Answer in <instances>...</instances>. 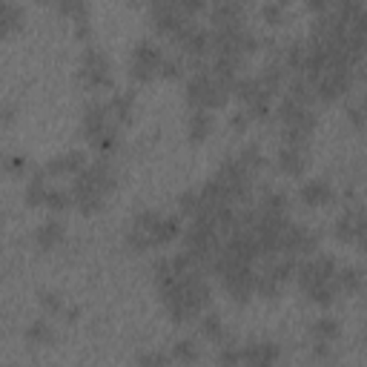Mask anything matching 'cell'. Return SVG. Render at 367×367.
I'll list each match as a JSON object with an SVG mask.
<instances>
[{
	"instance_id": "1",
	"label": "cell",
	"mask_w": 367,
	"mask_h": 367,
	"mask_svg": "<svg viewBox=\"0 0 367 367\" xmlns=\"http://www.w3.org/2000/svg\"><path fill=\"white\" fill-rule=\"evenodd\" d=\"M115 187H118V181H115L112 166L107 161H92L81 173L72 175V187H69L72 207H78V212H84V215L101 212L109 192H115Z\"/></svg>"
},
{
	"instance_id": "2",
	"label": "cell",
	"mask_w": 367,
	"mask_h": 367,
	"mask_svg": "<svg viewBox=\"0 0 367 367\" xmlns=\"http://www.w3.org/2000/svg\"><path fill=\"white\" fill-rule=\"evenodd\" d=\"M230 95H233V86L221 78H215L210 66L192 72V78L187 81V104L192 109H210V112L221 109V107H227Z\"/></svg>"
},
{
	"instance_id": "3",
	"label": "cell",
	"mask_w": 367,
	"mask_h": 367,
	"mask_svg": "<svg viewBox=\"0 0 367 367\" xmlns=\"http://www.w3.org/2000/svg\"><path fill=\"white\" fill-rule=\"evenodd\" d=\"M78 78H81V84H84L89 92H107V89H112L109 58H107L97 46H86V49H84Z\"/></svg>"
},
{
	"instance_id": "4",
	"label": "cell",
	"mask_w": 367,
	"mask_h": 367,
	"mask_svg": "<svg viewBox=\"0 0 367 367\" xmlns=\"http://www.w3.org/2000/svg\"><path fill=\"white\" fill-rule=\"evenodd\" d=\"M212 178H215L218 187H221V192L227 195L230 204H238L244 195L250 192V181H253V175L241 166L238 158H224L221 166H218V173Z\"/></svg>"
},
{
	"instance_id": "5",
	"label": "cell",
	"mask_w": 367,
	"mask_h": 367,
	"mask_svg": "<svg viewBox=\"0 0 367 367\" xmlns=\"http://www.w3.org/2000/svg\"><path fill=\"white\" fill-rule=\"evenodd\" d=\"M164 61V52L155 40H141L132 49V58H130V75L138 84H150L158 78V66Z\"/></svg>"
},
{
	"instance_id": "6",
	"label": "cell",
	"mask_w": 367,
	"mask_h": 367,
	"mask_svg": "<svg viewBox=\"0 0 367 367\" xmlns=\"http://www.w3.org/2000/svg\"><path fill=\"white\" fill-rule=\"evenodd\" d=\"M336 270H338V261L333 256H304V261L296 264V281L304 290L315 287V284H325V281H333L336 279Z\"/></svg>"
},
{
	"instance_id": "7",
	"label": "cell",
	"mask_w": 367,
	"mask_h": 367,
	"mask_svg": "<svg viewBox=\"0 0 367 367\" xmlns=\"http://www.w3.org/2000/svg\"><path fill=\"white\" fill-rule=\"evenodd\" d=\"M158 215L161 212H155V210H143V212H138L130 221V227H127V247L132 253L155 250L153 247V224L158 221Z\"/></svg>"
},
{
	"instance_id": "8",
	"label": "cell",
	"mask_w": 367,
	"mask_h": 367,
	"mask_svg": "<svg viewBox=\"0 0 367 367\" xmlns=\"http://www.w3.org/2000/svg\"><path fill=\"white\" fill-rule=\"evenodd\" d=\"M112 127H118V124H112V118H109V112H107V104H89V107L84 109L81 135H84L89 143H95L97 138H101L104 132H109ZM118 130H120V127H118Z\"/></svg>"
},
{
	"instance_id": "9",
	"label": "cell",
	"mask_w": 367,
	"mask_h": 367,
	"mask_svg": "<svg viewBox=\"0 0 367 367\" xmlns=\"http://www.w3.org/2000/svg\"><path fill=\"white\" fill-rule=\"evenodd\" d=\"M336 238L345 244H359L364 241V210L361 204H353L350 210H345V215H338L336 221Z\"/></svg>"
},
{
	"instance_id": "10",
	"label": "cell",
	"mask_w": 367,
	"mask_h": 367,
	"mask_svg": "<svg viewBox=\"0 0 367 367\" xmlns=\"http://www.w3.org/2000/svg\"><path fill=\"white\" fill-rule=\"evenodd\" d=\"M86 164H89L86 153H81V150H69V153L52 158L43 169H46V175H49V178H66V175L81 173V169H84Z\"/></svg>"
},
{
	"instance_id": "11",
	"label": "cell",
	"mask_w": 367,
	"mask_h": 367,
	"mask_svg": "<svg viewBox=\"0 0 367 367\" xmlns=\"http://www.w3.org/2000/svg\"><path fill=\"white\" fill-rule=\"evenodd\" d=\"M276 164L284 175L299 178L307 166V146H296V143H281V150L276 155Z\"/></svg>"
},
{
	"instance_id": "12",
	"label": "cell",
	"mask_w": 367,
	"mask_h": 367,
	"mask_svg": "<svg viewBox=\"0 0 367 367\" xmlns=\"http://www.w3.org/2000/svg\"><path fill=\"white\" fill-rule=\"evenodd\" d=\"M279 359H281V350L273 341H250V345L241 348V364L267 367V364H276Z\"/></svg>"
},
{
	"instance_id": "13",
	"label": "cell",
	"mask_w": 367,
	"mask_h": 367,
	"mask_svg": "<svg viewBox=\"0 0 367 367\" xmlns=\"http://www.w3.org/2000/svg\"><path fill=\"white\" fill-rule=\"evenodd\" d=\"M212 29H224V26H244V6L241 0H218L212 6Z\"/></svg>"
},
{
	"instance_id": "14",
	"label": "cell",
	"mask_w": 367,
	"mask_h": 367,
	"mask_svg": "<svg viewBox=\"0 0 367 367\" xmlns=\"http://www.w3.org/2000/svg\"><path fill=\"white\" fill-rule=\"evenodd\" d=\"M299 198H302L304 207H327V204L336 198V192H333V184H330V181L313 178V181H307V184L299 189Z\"/></svg>"
},
{
	"instance_id": "15",
	"label": "cell",
	"mask_w": 367,
	"mask_h": 367,
	"mask_svg": "<svg viewBox=\"0 0 367 367\" xmlns=\"http://www.w3.org/2000/svg\"><path fill=\"white\" fill-rule=\"evenodd\" d=\"M184 224L181 215H158V221L153 224V247H166L175 238H181Z\"/></svg>"
},
{
	"instance_id": "16",
	"label": "cell",
	"mask_w": 367,
	"mask_h": 367,
	"mask_svg": "<svg viewBox=\"0 0 367 367\" xmlns=\"http://www.w3.org/2000/svg\"><path fill=\"white\" fill-rule=\"evenodd\" d=\"M212 112L210 109H192L189 112V120H187V135L192 143H204L212 132Z\"/></svg>"
},
{
	"instance_id": "17",
	"label": "cell",
	"mask_w": 367,
	"mask_h": 367,
	"mask_svg": "<svg viewBox=\"0 0 367 367\" xmlns=\"http://www.w3.org/2000/svg\"><path fill=\"white\" fill-rule=\"evenodd\" d=\"M132 104H135L132 92H115L109 101H107V112H109V118H112V124H118V127L130 124V118H132Z\"/></svg>"
},
{
	"instance_id": "18",
	"label": "cell",
	"mask_w": 367,
	"mask_h": 367,
	"mask_svg": "<svg viewBox=\"0 0 367 367\" xmlns=\"http://www.w3.org/2000/svg\"><path fill=\"white\" fill-rule=\"evenodd\" d=\"M63 238H66V227L58 221V218H52V221H43V224L38 227V233H35V241H38V247H40L43 253L55 250Z\"/></svg>"
},
{
	"instance_id": "19",
	"label": "cell",
	"mask_w": 367,
	"mask_h": 367,
	"mask_svg": "<svg viewBox=\"0 0 367 367\" xmlns=\"http://www.w3.org/2000/svg\"><path fill=\"white\" fill-rule=\"evenodd\" d=\"M20 26H23V9L15 3V0H6V3L0 6V40L15 35Z\"/></svg>"
},
{
	"instance_id": "20",
	"label": "cell",
	"mask_w": 367,
	"mask_h": 367,
	"mask_svg": "<svg viewBox=\"0 0 367 367\" xmlns=\"http://www.w3.org/2000/svg\"><path fill=\"white\" fill-rule=\"evenodd\" d=\"M336 284H338V292H345V296H356V292H361L364 276H361L359 267H338V270H336Z\"/></svg>"
},
{
	"instance_id": "21",
	"label": "cell",
	"mask_w": 367,
	"mask_h": 367,
	"mask_svg": "<svg viewBox=\"0 0 367 367\" xmlns=\"http://www.w3.org/2000/svg\"><path fill=\"white\" fill-rule=\"evenodd\" d=\"M23 336H26L29 348H49L55 341V330H52V325H49L46 319H35Z\"/></svg>"
},
{
	"instance_id": "22",
	"label": "cell",
	"mask_w": 367,
	"mask_h": 367,
	"mask_svg": "<svg viewBox=\"0 0 367 367\" xmlns=\"http://www.w3.org/2000/svg\"><path fill=\"white\" fill-rule=\"evenodd\" d=\"M49 175H46V169H38V173L32 175V181L26 184V204L29 207H43V198H46V189H49Z\"/></svg>"
},
{
	"instance_id": "23",
	"label": "cell",
	"mask_w": 367,
	"mask_h": 367,
	"mask_svg": "<svg viewBox=\"0 0 367 367\" xmlns=\"http://www.w3.org/2000/svg\"><path fill=\"white\" fill-rule=\"evenodd\" d=\"M310 330H313V338H315V341H325V345H333V341H338V336H341L338 322L330 319V315H322V319H315Z\"/></svg>"
},
{
	"instance_id": "24",
	"label": "cell",
	"mask_w": 367,
	"mask_h": 367,
	"mask_svg": "<svg viewBox=\"0 0 367 367\" xmlns=\"http://www.w3.org/2000/svg\"><path fill=\"white\" fill-rule=\"evenodd\" d=\"M58 9L63 17H69L75 26H81V23H89V6L86 0H55Z\"/></svg>"
},
{
	"instance_id": "25",
	"label": "cell",
	"mask_w": 367,
	"mask_h": 367,
	"mask_svg": "<svg viewBox=\"0 0 367 367\" xmlns=\"http://www.w3.org/2000/svg\"><path fill=\"white\" fill-rule=\"evenodd\" d=\"M43 207H46V210H52V212H63V210H69V207H72V195H69V189H63V187H49V189H46V198H43Z\"/></svg>"
},
{
	"instance_id": "26",
	"label": "cell",
	"mask_w": 367,
	"mask_h": 367,
	"mask_svg": "<svg viewBox=\"0 0 367 367\" xmlns=\"http://www.w3.org/2000/svg\"><path fill=\"white\" fill-rule=\"evenodd\" d=\"M284 75H287V69L281 66V63H267L264 66V72H261V75H258V81L267 86V89H270L273 95L284 86Z\"/></svg>"
},
{
	"instance_id": "27",
	"label": "cell",
	"mask_w": 367,
	"mask_h": 367,
	"mask_svg": "<svg viewBox=\"0 0 367 367\" xmlns=\"http://www.w3.org/2000/svg\"><path fill=\"white\" fill-rule=\"evenodd\" d=\"M287 6H290V0H270V3H264L261 6V17H264L267 26H281L284 15H287Z\"/></svg>"
},
{
	"instance_id": "28",
	"label": "cell",
	"mask_w": 367,
	"mask_h": 367,
	"mask_svg": "<svg viewBox=\"0 0 367 367\" xmlns=\"http://www.w3.org/2000/svg\"><path fill=\"white\" fill-rule=\"evenodd\" d=\"M235 158L241 161V166L247 169L250 175H256L258 169L264 166V155H261V150H258V146H244V150H241Z\"/></svg>"
},
{
	"instance_id": "29",
	"label": "cell",
	"mask_w": 367,
	"mask_h": 367,
	"mask_svg": "<svg viewBox=\"0 0 367 367\" xmlns=\"http://www.w3.org/2000/svg\"><path fill=\"white\" fill-rule=\"evenodd\" d=\"M198 359H201V353H198V348H195V341H189V338H181V341H175V348H173V361L195 364Z\"/></svg>"
},
{
	"instance_id": "30",
	"label": "cell",
	"mask_w": 367,
	"mask_h": 367,
	"mask_svg": "<svg viewBox=\"0 0 367 367\" xmlns=\"http://www.w3.org/2000/svg\"><path fill=\"white\" fill-rule=\"evenodd\" d=\"M201 336L207 341H221L224 338V325H221V319H218L215 313L201 315Z\"/></svg>"
},
{
	"instance_id": "31",
	"label": "cell",
	"mask_w": 367,
	"mask_h": 367,
	"mask_svg": "<svg viewBox=\"0 0 367 367\" xmlns=\"http://www.w3.org/2000/svg\"><path fill=\"white\" fill-rule=\"evenodd\" d=\"M258 210L261 212H276V215L287 212V195L284 192H267L261 198V204H258Z\"/></svg>"
},
{
	"instance_id": "32",
	"label": "cell",
	"mask_w": 367,
	"mask_h": 367,
	"mask_svg": "<svg viewBox=\"0 0 367 367\" xmlns=\"http://www.w3.org/2000/svg\"><path fill=\"white\" fill-rule=\"evenodd\" d=\"M181 75H184V63H181L178 58H166V55H164V61H161V66H158V78L175 81V78H181Z\"/></svg>"
},
{
	"instance_id": "33",
	"label": "cell",
	"mask_w": 367,
	"mask_h": 367,
	"mask_svg": "<svg viewBox=\"0 0 367 367\" xmlns=\"http://www.w3.org/2000/svg\"><path fill=\"white\" fill-rule=\"evenodd\" d=\"M38 299H40V307H43L46 313H52V315H61V313H63V307H66V304H63V299L58 296L55 290H43Z\"/></svg>"
},
{
	"instance_id": "34",
	"label": "cell",
	"mask_w": 367,
	"mask_h": 367,
	"mask_svg": "<svg viewBox=\"0 0 367 367\" xmlns=\"http://www.w3.org/2000/svg\"><path fill=\"white\" fill-rule=\"evenodd\" d=\"M178 210L184 215H192L195 210H198V189H187L178 195Z\"/></svg>"
},
{
	"instance_id": "35",
	"label": "cell",
	"mask_w": 367,
	"mask_h": 367,
	"mask_svg": "<svg viewBox=\"0 0 367 367\" xmlns=\"http://www.w3.org/2000/svg\"><path fill=\"white\" fill-rule=\"evenodd\" d=\"M0 166H3L6 173H12V175H20L23 169H26V158H23V155H6V158H0Z\"/></svg>"
},
{
	"instance_id": "36",
	"label": "cell",
	"mask_w": 367,
	"mask_h": 367,
	"mask_svg": "<svg viewBox=\"0 0 367 367\" xmlns=\"http://www.w3.org/2000/svg\"><path fill=\"white\" fill-rule=\"evenodd\" d=\"M218 364H241V348L238 345H230L218 353Z\"/></svg>"
},
{
	"instance_id": "37",
	"label": "cell",
	"mask_w": 367,
	"mask_h": 367,
	"mask_svg": "<svg viewBox=\"0 0 367 367\" xmlns=\"http://www.w3.org/2000/svg\"><path fill=\"white\" fill-rule=\"evenodd\" d=\"M173 361V356H166V353H146V356H138V364H169Z\"/></svg>"
},
{
	"instance_id": "38",
	"label": "cell",
	"mask_w": 367,
	"mask_h": 367,
	"mask_svg": "<svg viewBox=\"0 0 367 367\" xmlns=\"http://www.w3.org/2000/svg\"><path fill=\"white\" fill-rule=\"evenodd\" d=\"M348 118H350V124H353L356 130H361V127H364V109H361V104L348 107Z\"/></svg>"
},
{
	"instance_id": "39",
	"label": "cell",
	"mask_w": 367,
	"mask_h": 367,
	"mask_svg": "<svg viewBox=\"0 0 367 367\" xmlns=\"http://www.w3.org/2000/svg\"><path fill=\"white\" fill-rule=\"evenodd\" d=\"M333 6V0H307V9L313 12V15H322V12H327Z\"/></svg>"
},
{
	"instance_id": "40",
	"label": "cell",
	"mask_w": 367,
	"mask_h": 367,
	"mask_svg": "<svg viewBox=\"0 0 367 367\" xmlns=\"http://www.w3.org/2000/svg\"><path fill=\"white\" fill-rule=\"evenodd\" d=\"M247 120H250V118L244 115V112H235V115H233V130H235V132H244V127H247Z\"/></svg>"
},
{
	"instance_id": "41",
	"label": "cell",
	"mask_w": 367,
	"mask_h": 367,
	"mask_svg": "<svg viewBox=\"0 0 367 367\" xmlns=\"http://www.w3.org/2000/svg\"><path fill=\"white\" fill-rule=\"evenodd\" d=\"M61 315H63V319H66L69 325H75V322L81 319V310H78V307H63V313H61Z\"/></svg>"
},
{
	"instance_id": "42",
	"label": "cell",
	"mask_w": 367,
	"mask_h": 367,
	"mask_svg": "<svg viewBox=\"0 0 367 367\" xmlns=\"http://www.w3.org/2000/svg\"><path fill=\"white\" fill-rule=\"evenodd\" d=\"M92 35V23H81V26H75V38L78 40H89Z\"/></svg>"
},
{
	"instance_id": "43",
	"label": "cell",
	"mask_w": 367,
	"mask_h": 367,
	"mask_svg": "<svg viewBox=\"0 0 367 367\" xmlns=\"http://www.w3.org/2000/svg\"><path fill=\"white\" fill-rule=\"evenodd\" d=\"M0 115H3L6 124H12V120H15V107H3V109H0Z\"/></svg>"
},
{
	"instance_id": "44",
	"label": "cell",
	"mask_w": 367,
	"mask_h": 367,
	"mask_svg": "<svg viewBox=\"0 0 367 367\" xmlns=\"http://www.w3.org/2000/svg\"><path fill=\"white\" fill-rule=\"evenodd\" d=\"M38 3H40V6H46V3H55V0H38Z\"/></svg>"
},
{
	"instance_id": "45",
	"label": "cell",
	"mask_w": 367,
	"mask_h": 367,
	"mask_svg": "<svg viewBox=\"0 0 367 367\" xmlns=\"http://www.w3.org/2000/svg\"><path fill=\"white\" fill-rule=\"evenodd\" d=\"M3 3H6V0H0V6H3Z\"/></svg>"
}]
</instances>
